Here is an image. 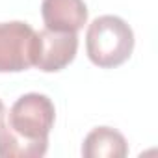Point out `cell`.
Instances as JSON below:
<instances>
[{
	"instance_id": "cell-4",
	"label": "cell",
	"mask_w": 158,
	"mask_h": 158,
	"mask_svg": "<svg viewBox=\"0 0 158 158\" xmlns=\"http://www.w3.org/2000/svg\"><path fill=\"white\" fill-rule=\"evenodd\" d=\"M39 48L35 65L43 73H58L65 69L76 56L78 50V35L76 32H56V30H41L37 32Z\"/></svg>"
},
{
	"instance_id": "cell-3",
	"label": "cell",
	"mask_w": 158,
	"mask_h": 158,
	"mask_svg": "<svg viewBox=\"0 0 158 158\" xmlns=\"http://www.w3.org/2000/svg\"><path fill=\"white\" fill-rule=\"evenodd\" d=\"M37 48V32L28 23H0V73H21L34 67Z\"/></svg>"
},
{
	"instance_id": "cell-5",
	"label": "cell",
	"mask_w": 158,
	"mask_h": 158,
	"mask_svg": "<svg viewBox=\"0 0 158 158\" xmlns=\"http://www.w3.org/2000/svg\"><path fill=\"white\" fill-rule=\"evenodd\" d=\"M41 15L48 30L78 32L88 23V6L84 0H43Z\"/></svg>"
},
{
	"instance_id": "cell-2",
	"label": "cell",
	"mask_w": 158,
	"mask_h": 158,
	"mask_svg": "<svg viewBox=\"0 0 158 158\" xmlns=\"http://www.w3.org/2000/svg\"><path fill=\"white\" fill-rule=\"evenodd\" d=\"M134 50V32L117 15L97 17L86 32V52L91 63L101 69L123 65Z\"/></svg>"
},
{
	"instance_id": "cell-7",
	"label": "cell",
	"mask_w": 158,
	"mask_h": 158,
	"mask_svg": "<svg viewBox=\"0 0 158 158\" xmlns=\"http://www.w3.org/2000/svg\"><path fill=\"white\" fill-rule=\"evenodd\" d=\"M4 117H6V106H4L2 99H0V123L4 121Z\"/></svg>"
},
{
	"instance_id": "cell-6",
	"label": "cell",
	"mask_w": 158,
	"mask_h": 158,
	"mask_svg": "<svg viewBox=\"0 0 158 158\" xmlns=\"http://www.w3.org/2000/svg\"><path fill=\"white\" fill-rule=\"evenodd\" d=\"M128 154V143L125 136L112 127L93 128L82 143L84 158H125Z\"/></svg>"
},
{
	"instance_id": "cell-1",
	"label": "cell",
	"mask_w": 158,
	"mask_h": 158,
	"mask_svg": "<svg viewBox=\"0 0 158 158\" xmlns=\"http://www.w3.org/2000/svg\"><path fill=\"white\" fill-rule=\"evenodd\" d=\"M56 108L43 93L19 97L0 123V158H41L48 149Z\"/></svg>"
}]
</instances>
